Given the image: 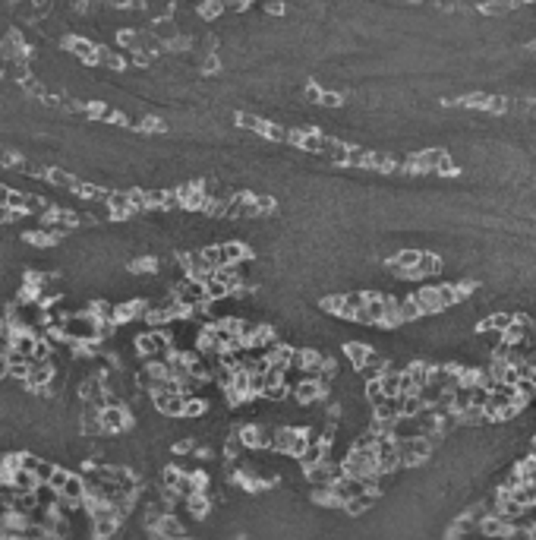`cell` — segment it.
Returning <instances> with one entry per match:
<instances>
[{"mask_svg":"<svg viewBox=\"0 0 536 540\" xmlns=\"http://www.w3.org/2000/svg\"><path fill=\"white\" fill-rule=\"evenodd\" d=\"M486 16H502V13H511V4H486L483 7Z\"/></svg>","mask_w":536,"mask_h":540,"instance_id":"6","label":"cell"},{"mask_svg":"<svg viewBox=\"0 0 536 540\" xmlns=\"http://www.w3.org/2000/svg\"><path fill=\"white\" fill-rule=\"evenodd\" d=\"M441 272V259L435 253H422L420 262H416V269L410 272V281H422V278H432V275Z\"/></svg>","mask_w":536,"mask_h":540,"instance_id":"5","label":"cell"},{"mask_svg":"<svg viewBox=\"0 0 536 540\" xmlns=\"http://www.w3.org/2000/svg\"><path fill=\"white\" fill-rule=\"evenodd\" d=\"M533 4H536V0H533Z\"/></svg>","mask_w":536,"mask_h":540,"instance_id":"8","label":"cell"},{"mask_svg":"<svg viewBox=\"0 0 536 540\" xmlns=\"http://www.w3.org/2000/svg\"><path fill=\"white\" fill-rule=\"evenodd\" d=\"M322 104H331L334 108V104H341V95H331V92H328V95H322Z\"/></svg>","mask_w":536,"mask_h":540,"instance_id":"7","label":"cell"},{"mask_svg":"<svg viewBox=\"0 0 536 540\" xmlns=\"http://www.w3.org/2000/svg\"><path fill=\"white\" fill-rule=\"evenodd\" d=\"M48 487L54 490L60 499H67L69 506H73V502H82V499H85V480H82V477H76V474H69V471H60V468H57L54 474H50Z\"/></svg>","mask_w":536,"mask_h":540,"instance_id":"1","label":"cell"},{"mask_svg":"<svg viewBox=\"0 0 536 540\" xmlns=\"http://www.w3.org/2000/svg\"><path fill=\"white\" fill-rule=\"evenodd\" d=\"M60 332L73 342H92V338H98L101 323L95 316H67L60 323Z\"/></svg>","mask_w":536,"mask_h":540,"instance_id":"2","label":"cell"},{"mask_svg":"<svg viewBox=\"0 0 536 540\" xmlns=\"http://www.w3.org/2000/svg\"><path fill=\"white\" fill-rule=\"evenodd\" d=\"M136 351L142 357H149V360H164L167 351H170V335L167 332H161V329L145 332V335L136 338Z\"/></svg>","mask_w":536,"mask_h":540,"instance_id":"3","label":"cell"},{"mask_svg":"<svg viewBox=\"0 0 536 540\" xmlns=\"http://www.w3.org/2000/svg\"><path fill=\"white\" fill-rule=\"evenodd\" d=\"M101 414V433H120L126 424H130V417H126V411L123 407H104V411H98Z\"/></svg>","mask_w":536,"mask_h":540,"instance_id":"4","label":"cell"}]
</instances>
